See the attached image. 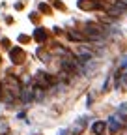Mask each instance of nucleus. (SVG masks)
Here are the masks:
<instances>
[{"label": "nucleus", "instance_id": "nucleus-1", "mask_svg": "<svg viewBox=\"0 0 127 135\" xmlns=\"http://www.w3.org/2000/svg\"><path fill=\"white\" fill-rule=\"evenodd\" d=\"M84 36H86V40L88 41H99V40H103L105 38V32H103V28L101 26H97V25H86L84 26Z\"/></svg>", "mask_w": 127, "mask_h": 135}, {"label": "nucleus", "instance_id": "nucleus-2", "mask_svg": "<svg viewBox=\"0 0 127 135\" xmlns=\"http://www.w3.org/2000/svg\"><path fill=\"white\" fill-rule=\"evenodd\" d=\"M9 58H11L13 64H21V62L24 60V51H23L21 47H13V49L9 51Z\"/></svg>", "mask_w": 127, "mask_h": 135}, {"label": "nucleus", "instance_id": "nucleus-3", "mask_svg": "<svg viewBox=\"0 0 127 135\" xmlns=\"http://www.w3.org/2000/svg\"><path fill=\"white\" fill-rule=\"evenodd\" d=\"M105 131H107V124L105 122H101V120L93 122V126H92V133L93 135H105Z\"/></svg>", "mask_w": 127, "mask_h": 135}, {"label": "nucleus", "instance_id": "nucleus-4", "mask_svg": "<svg viewBox=\"0 0 127 135\" xmlns=\"http://www.w3.org/2000/svg\"><path fill=\"white\" fill-rule=\"evenodd\" d=\"M34 40L39 41V43H43V41L47 40V32H45V28H38V30L34 32Z\"/></svg>", "mask_w": 127, "mask_h": 135}, {"label": "nucleus", "instance_id": "nucleus-5", "mask_svg": "<svg viewBox=\"0 0 127 135\" xmlns=\"http://www.w3.org/2000/svg\"><path fill=\"white\" fill-rule=\"evenodd\" d=\"M110 131H112V133L120 131V124H118V120H116V118H110Z\"/></svg>", "mask_w": 127, "mask_h": 135}, {"label": "nucleus", "instance_id": "nucleus-6", "mask_svg": "<svg viewBox=\"0 0 127 135\" xmlns=\"http://www.w3.org/2000/svg\"><path fill=\"white\" fill-rule=\"evenodd\" d=\"M39 9H41V11H45V13H49V6H47V4H41V6H39Z\"/></svg>", "mask_w": 127, "mask_h": 135}]
</instances>
